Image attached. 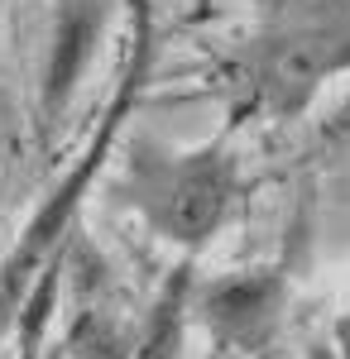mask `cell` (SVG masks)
Listing matches in <instances>:
<instances>
[{
    "instance_id": "obj_1",
    "label": "cell",
    "mask_w": 350,
    "mask_h": 359,
    "mask_svg": "<svg viewBox=\"0 0 350 359\" xmlns=\"http://www.w3.org/2000/svg\"><path fill=\"white\" fill-rule=\"evenodd\" d=\"M130 101H135V77L125 82V91L115 96V106L106 111V120H101V130H96V139H91V154L82 158L77 168H72V177L63 182L53 192V201L34 216V225L25 230V240H20V249L10 254V269H5V292H0V306H15L20 302V292H25L29 273L44 264V254L58 245V235H63V225L72 221V211H77L82 192L91 187V177L101 172V163H106L110 154V139H115V130H120V120H125V111H130Z\"/></svg>"
},
{
    "instance_id": "obj_2",
    "label": "cell",
    "mask_w": 350,
    "mask_h": 359,
    "mask_svg": "<svg viewBox=\"0 0 350 359\" xmlns=\"http://www.w3.org/2000/svg\"><path fill=\"white\" fill-rule=\"evenodd\" d=\"M235 196V168L221 154H192L163 172L154 216L178 245H207Z\"/></svg>"
},
{
    "instance_id": "obj_3",
    "label": "cell",
    "mask_w": 350,
    "mask_h": 359,
    "mask_svg": "<svg viewBox=\"0 0 350 359\" xmlns=\"http://www.w3.org/2000/svg\"><path fill=\"white\" fill-rule=\"evenodd\" d=\"M350 67V20L336 25H312L302 34L278 39L264 57V91L283 106H297L302 96H312L326 77Z\"/></svg>"
},
{
    "instance_id": "obj_4",
    "label": "cell",
    "mask_w": 350,
    "mask_h": 359,
    "mask_svg": "<svg viewBox=\"0 0 350 359\" xmlns=\"http://www.w3.org/2000/svg\"><path fill=\"white\" fill-rule=\"evenodd\" d=\"M273 316H278V283L269 273L231 278L207 292V321L216 326L221 340L254 345L273 331Z\"/></svg>"
},
{
    "instance_id": "obj_5",
    "label": "cell",
    "mask_w": 350,
    "mask_h": 359,
    "mask_svg": "<svg viewBox=\"0 0 350 359\" xmlns=\"http://www.w3.org/2000/svg\"><path fill=\"white\" fill-rule=\"evenodd\" d=\"M106 20V0H67L63 20L53 29V48H48V77H44V101L48 111H63L67 91L77 86L86 57L96 48V34Z\"/></svg>"
},
{
    "instance_id": "obj_6",
    "label": "cell",
    "mask_w": 350,
    "mask_h": 359,
    "mask_svg": "<svg viewBox=\"0 0 350 359\" xmlns=\"http://www.w3.org/2000/svg\"><path fill=\"white\" fill-rule=\"evenodd\" d=\"M317 359H326V355H317Z\"/></svg>"
}]
</instances>
